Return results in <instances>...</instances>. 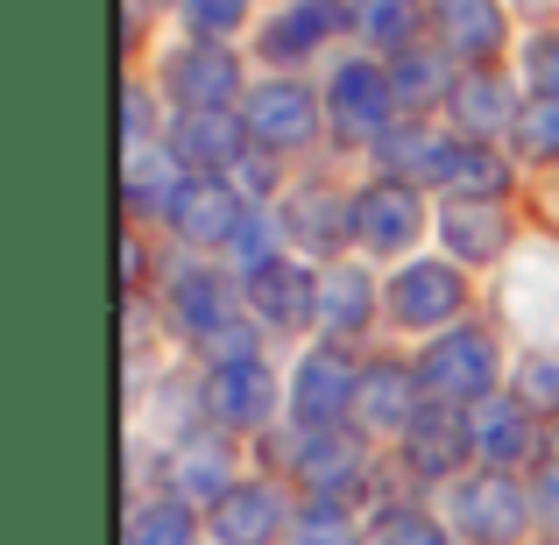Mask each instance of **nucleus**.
Masks as SVG:
<instances>
[{
    "label": "nucleus",
    "instance_id": "nucleus-1",
    "mask_svg": "<svg viewBox=\"0 0 559 545\" xmlns=\"http://www.w3.org/2000/svg\"><path fill=\"white\" fill-rule=\"evenodd\" d=\"M489 382H496V355L481 333H453L425 355V390L439 404H475V396H489Z\"/></svg>",
    "mask_w": 559,
    "mask_h": 545
},
{
    "label": "nucleus",
    "instance_id": "nucleus-2",
    "mask_svg": "<svg viewBox=\"0 0 559 545\" xmlns=\"http://www.w3.org/2000/svg\"><path fill=\"white\" fill-rule=\"evenodd\" d=\"M453 524H461L467 538L503 545V538H518V524H524V496L510 489L503 475H475V482L453 489Z\"/></svg>",
    "mask_w": 559,
    "mask_h": 545
},
{
    "label": "nucleus",
    "instance_id": "nucleus-3",
    "mask_svg": "<svg viewBox=\"0 0 559 545\" xmlns=\"http://www.w3.org/2000/svg\"><path fill=\"white\" fill-rule=\"evenodd\" d=\"M312 93L305 85H290V79H276V85H262L255 99H248V135L262 142V150H298V142H312Z\"/></svg>",
    "mask_w": 559,
    "mask_h": 545
},
{
    "label": "nucleus",
    "instance_id": "nucleus-4",
    "mask_svg": "<svg viewBox=\"0 0 559 545\" xmlns=\"http://www.w3.org/2000/svg\"><path fill=\"white\" fill-rule=\"evenodd\" d=\"M205 404H213L219 425H262V418H270V404H276V382H270V368H262L255 355L219 362V368H213V390H205Z\"/></svg>",
    "mask_w": 559,
    "mask_h": 545
},
{
    "label": "nucleus",
    "instance_id": "nucleus-5",
    "mask_svg": "<svg viewBox=\"0 0 559 545\" xmlns=\"http://www.w3.org/2000/svg\"><path fill=\"white\" fill-rule=\"evenodd\" d=\"M390 312L404 319V327H439V319L461 312V276H453L447 262H411L390 284Z\"/></svg>",
    "mask_w": 559,
    "mask_h": 545
},
{
    "label": "nucleus",
    "instance_id": "nucleus-6",
    "mask_svg": "<svg viewBox=\"0 0 559 545\" xmlns=\"http://www.w3.org/2000/svg\"><path fill=\"white\" fill-rule=\"evenodd\" d=\"M164 213H170V227H178L185 241H199V248L227 241V234L241 227V205H234V191L219 185V178H191V185H178V199H170Z\"/></svg>",
    "mask_w": 559,
    "mask_h": 545
},
{
    "label": "nucleus",
    "instance_id": "nucleus-7",
    "mask_svg": "<svg viewBox=\"0 0 559 545\" xmlns=\"http://www.w3.org/2000/svg\"><path fill=\"white\" fill-rule=\"evenodd\" d=\"M234 79H241V71H234V57L213 50V43H199V50H178V57H170V93H178L191 114H227Z\"/></svg>",
    "mask_w": 559,
    "mask_h": 545
},
{
    "label": "nucleus",
    "instance_id": "nucleus-8",
    "mask_svg": "<svg viewBox=\"0 0 559 545\" xmlns=\"http://www.w3.org/2000/svg\"><path fill=\"white\" fill-rule=\"evenodd\" d=\"M355 390H361V382L347 376L341 355H312V362L298 368V390H290V404H298V418L312 425V433H326V425H341V411L355 404Z\"/></svg>",
    "mask_w": 559,
    "mask_h": 545
},
{
    "label": "nucleus",
    "instance_id": "nucleus-9",
    "mask_svg": "<svg viewBox=\"0 0 559 545\" xmlns=\"http://www.w3.org/2000/svg\"><path fill=\"white\" fill-rule=\"evenodd\" d=\"M390 107H396V93L376 64H341V79H333V121H341V135H376L390 121Z\"/></svg>",
    "mask_w": 559,
    "mask_h": 545
},
{
    "label": "nucleus",
    "instance_id": "nucleus-10",
    "mask_svg": "<svg viewBox=\"0 0 559 545\" xmlns=\"http://www.w3.org/2000/svg\"><path fill=\"white\" fill-rule=\"evenodd\" d=\"M355 234L369 248H382V256H396V248L418 241V199H411L404 185H376L355 199Z\"/></svg>",
    "mask_w": 559,
    "mask_h": 545
},
{
    "label": "nucleus",
    "instance_id": "nucleus-11",
    "mask_svg": "<svg viewBox=\"0 0 559 545\" xmlns=\"http://www.w3.org/2000/svg\"><path fill=\"white\" fill-rule=\"evenodd\" d=\"M248 298H255V312L270 319V327H305V319L319 312L312 276L290 270V262H262V270L248 276Z\"/></svg>",
    "mask_w": 559,
    "mask_h": 545
},
{
    "label": "nucleus",
    "instance_id": "nucleus-12",
    "mask_svg": "<svg viewBox=\"0 0 559 545\" xmlns=\"http://www.w3.org/2000/svg\"><path fill=\"white\" fill-rule=\"evenodd\" d=\"M213 532H219V545H270L276 532H284V510H276V496L270 489H227L213 503Z\"/></svg>",
    "mask_w": 559,
    "mask_h": 545
},
{
    "label": "nucleus",
    "instance_id": "nucleus-13",
    "mask_svg": "<svg viewBox=\"0 0 559 545\" xmlns=\"http://www.w3.org/2000/svg\"><path fill=\"white\" fill-rule=\"evenodd\" d=\"M439 36L453 57H496L503 50V8L496 0H439Z\"/></svg>",
    "mask_w": 559,
    "mask_h": 545
},
{
    "label": "nucleus",
    "instance_id": "nucleus-14",
    "mask_svg": "<svg viewBox=\"0 0 559 545\" xmlns=\"http://www.w3.org/2000/svg\"><path fill=\"white\" fill-rule=\"evenodd\" d=\"M503 213H496V199H453L447 205V248L453 256H475V262H489V256H503Z\"/></svg>",
    "mask_w": 559,
    "mask_h": 545
},
{
    "label": "nucleus",
    "instance_id": "nucleus-15",
    "mask_svg": "<svg viewBox=\"0 0 559 545\" xmlns=\"http://www.w3.org/2000/svg\"><path fill=\"white\" fill-rule=\"evenodd\" d=\"M333 22H341V0H298V8H284V14L270 22L262 50L290 64V57H305L312 43H326V28H333Z\"/></svg>",
    "mask_w": 559,
    "mask_h": 545
},
{
    "label": "nucleus",
    "instance_id": "nucleus-16",
    "mask_svg": "<svg viewBox=\"0 0 559 545\" xmlns=\"http://www.w3.org/2000/svg\"><path fill=\"white\" fill-rule=\"evenodd\" d=\"M439 178L453 185V199H496V191L510 185L503 156H489L481 142H453L447 156H439Z\"/></svg>",
    "mask_w": 559,
    "mask_h": 545
},
{
    "label": "nucleus",
    "instance_id": "nucleus-17",
    "mask_svg": "<svg viewBox=\"0 0 559 545\" xmlns=\"http://www.w3.org/2000/svg\"><path fill=\"white\" fill-rule=\"evenodd\" d=\"M284 227L298 234L305 248H333V241H341V227H355V205L341 213L333 191H298V199H284Z\"/></svg>",
    "mask_w": 559,
    "mask_h": 545
},
{
    "label": "nucleus",
    "instance_id": "nucleus-18",
    "mask_svg": "<svg viewBox=\"0 0 559 545\" xmlns=\"http://www.w3.org/2000/svg\"><path fill=\"white\" fill-rule=\"evenodd\" d=\"M453 121H461L467 135H496V128H510V85L489 79V71L461 79V85H453Z\"/></svg>",
    "mask_w": 559,
    "mask_h": 545
},
{
    "label": "nucleus",
    "instance_id": "nucleus-19",
    "mask_svg": "<svg viewBox=\"0 0 559 545\" xmlns=\"http://www.w3.org/2000/svg\"><path fill=\"white\" fill-rule=\"evenodd\" d=\"M234 121L227 114H185L178 121V156L185 164H199V170H219V164H234Z\"/></svg>",
    "mask_w": 559,
    "mask_h": 545
},
{
    "label": "nucleus",
    "instance_id": "nucleus-20",
    "mask_svg": "<svg viewBox=\"0 0 559 545\" xmlns=\"http://www.w3.org/2000/svg\"><path fill=\"white\" fill-rule=\"evenodd\" d=\"M170 305H178L185 333H199V341H213L219 319H227V291H219V276H199V270H185L178 284H170Z\"/></svg>",
    "mask_w": 559,
    "mask_h": 545
},
{
    "label": "nucleus",
    "instance_id": "nucleus-21",
    "mask_svg": "<svg viewBox=\"0 0 559 545\" xmlns=\"http://www.w3.org/2000/svg\"><path fill=\"white\" fill-rule=\"evenodd\" d=\"M355 411L369 425H411V382L396 376V368H369L355 390Z\"/></svg>",
    "mask_w": 559,
    "mask_h": 545
},
{
    "label": "nucleus",
    "instance_id": "nucleus-22",
    "mask_svg": "<svg viewBox=\"0 0 559 545\" xmlns=\"http://www.w3.org/2000/svg\"><path fill=\"white\" fill-rule=\"evenodd\" d=\"M404 433H411V461H418L425 475H447L453 453H461V418H453V411H439V418H411Z\"/></svg>",
    "mask_w": 559,
    "mask_h": 545
},
{
    "label": "nucleus",
    "instance_id": "nucleus-23",
    "mask_svg": "<svg viewBox=\"0 0 559 545\" xmlns=\"http://www.w3.org/2000/svg\"><path fill=\"white\" fill-rule=\"evenodd\" d=\"M524 447H532V433H524V411L481 404V418H475V453H481V461H518Z\"/></svg>",
    "mask_w": 559,
    "mask_h": 545
},
{
    "label": "nucleus",
    "instance_id": "nucleus-24",
    "mask_svg": "<svg viewBox=\"0 0 559 545\" xmlns=\"http://www.w3.org/2000/svg\"><path fill=\"white\" fill-rule=\"evenodd\" d=\"M305 482H312L319 496H333V489H347V482L361 475V461H355V447H341V433H319L312 447H305Z\"/></svg>",
    "mask_w": 559,
    "mask_h": 545
},
{
    "label": "nucleus",
    "instance_id": "nucleus-25",
    "mask_svg": "<svg viewBox=\"0 0 559 545\" xmlns=\"http://www.w3.org/2000/svg\"><path fill=\"white\" fill-rule=\"evenodd\" d=\"M319 312H326V327L355 333L361 319H369V284H361V270H333L326 284H319Z\"/></svg>",
    "mask_w": 559,
    "mask_h": 545
},
{
    "label": "nucleus",
    "instance_id": "nucleus-26",
    "mask_svg": "<svg viewBox=\"0 0 559 545\" xmlns=\"http://www.w3.org/2000/svg\"><path fill=\"white\" fill-rule=\"evenodd\" d=\"M178 482H185V496H227V447L219 439H191L178 453Z\"/></svg>",
    "mask_w": 559,
    "mask_h": 545
},
{
    "label": "nucleus",
    "instance_id": "nucleus-27",
    "mask_svg": "<svg viewBox=\"0 0 559 545\" xmlns=\"http://www.w3.org/2000/svg\"><path fill=\"white\" fill-rule=\"evenodd\" d=\"M355 22L369 28L376 43H411L418 14H411V0H361V14H355Z\"/></svg>",
    "mask_w": 559,
    "mask_h": 545
},
{
    "label": "nucleus",
    "instance_id": "nucleus-28",
    "mask_svg": "<svg viewBox=\"0 0 559 545\" xmlns=\"http://www.w3.org/2000/svg\"><path fill=\"white\" fill-rule=\"evenodd\" d=\"M135 545H191V524L178 503H150L135 510Z\"/></svg>",
    "mask_w": 559,
    "mask_h": 545
},
{
    "label": "nucleus",
    "instance_id": "nucleus-29",
    "mask_svg": "<svg viewBox=\"0 0 559 545\" xmlns=\"http://www.w3.org/2000/svg\"><path fill=\"white\" fill-rule=\"evenodd\" d=\"M234 22H241V0H185V28H191V36H205V43L227 36Z\"/></svg>",
    "mask_w": 559,
    "mask_h": 545
},
{
    "label": "nucleus",
    "instance_id": "nucleus-30",
    "mask_svg": "<svg viewBox=\"0 0 559 545\" xmlns=\"http://www.w3.org/2000/svg\"><path fill=\"white\" fill-rule=\"evenodd\" d=\"M518 135L532 142L538 156H559V93H546L532 114H524V121H518Z\"/></svg>",
    "mask_w": 559,
    "mask_h": 545
},
{
    "label": "nucleus",
    "instance_id": "nucleus-31",
    "mask_svg": "<svg viewBox=\"0 0 559 545\" xmlns=\"http://www.w3.org/2000/svg\"><path fill=\"white\" fill-rule=\"evenodd\" d=\"M390 93H396V99H411V107H418V99H432V93H439L432 57H404V64L390 71Z\"/></svg>",
    "mask_w": 559,
    "mask_h": 545
},
{
    "label": "nucleus",
    "instance_id": "nucleus-32",
    "mask_svg": "<svg viewBox=\"0 0 559 545\" xmlns=\"http://www.w3.org/2000/svg\"><path fill=\"white\" fill-rule=\"evenodd\" d=\"M376 545H439V524L411 518V510H390V518L376 524Z\"/></svg>",
    "mask_w": 559,
    "mask_h": 545
},
{
    "label": "nucleus",
    "instance_id": "nucleus-33",
    "mask_svg": "<svg viewBox=\"0 0 559 545\" xmlns=\"http://www.w3.org/2000/svg\"><path fill=\"white\" fill-rule=\"evenodd\" d=\"M532 85L559 93V36H538V43H532Z\"/></svg>",
    "mask_w": 559,
    "mask_h": 545
},
{
    "label": "nucleus",
    "instance_id": "nucleus-34",
    "mask_svg": "<svg viewBox=\"0 0 559 545\" xmlns=\"http://www.w3.org/2000/svg\"><path fill=\"white\" fill-rule=\"evenodd\" d=\"M524 396H532V404H559V362H532V368H524Z\"/></svg>",
    "mask_w": 559,
    "mask_h": 545
},
{
    "label": "nucleus",
    "instance_id": "nucleus-35",
    "mask_svg": "<svg viewBox=\"0 0 559 545\" xmlns=\"http://www.w3.org/2000/svg\"><path fill=\"white\" fill-rule=\"evenodd\" d=\"M298 545H347V524H333V510H312L298 524Z\"/></svg>",
    "mask_w": 559,
    "mask_h": 545
}]
</instances>
